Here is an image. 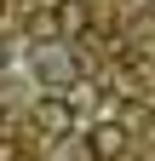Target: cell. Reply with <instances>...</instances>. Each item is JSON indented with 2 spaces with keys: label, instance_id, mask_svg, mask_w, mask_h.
<instances>
[{
  "label": "cell",
  "instance_id": "obj_1",
  "mask_svg": "<svg viewBox=\"0 0 155 161\" xmlns=\"http://www.w3.org/2000/svg\"><path fill=\"white\" fill-rule=\"evenodd\" d=\"M35 75H40V80H46L52 92L75 86V75H81V64H75L69 40H40V52H35Z\"/></svg>",
  "mask_w": 155,
  "mask_h": 161
},
{
  "label": "cell",
  "instance_id": "obj_2",
  "mask_svg": "<svg viewBox=\"0 0 155 161\" xmlns=\"http://www.w3.org/2000/svg\"><path fill=\"white\" fill-rule=\"evenodd\" d=\"M29 121H35L40 138H69V132H75V104H69L63 92H46V98H35Z\"/></svg>",
  "mask_w": 155,
  "mask_h": 161
},
{
  "label": "cell",
  "instance_id": "obj_3",
  "mask_svg": "<svg viewBox=\"0 0 155 161\" xmlns=\"http://www.w3.org/2000/svg\"><path fill=\"white\" fill-rule=\"evenodd\" d=\"M126 144H132V138H126L121 121H98V127L86 132V155H92V161H121Z\"/></svg>",
  "mask_w": 155,
  "mask_h": 161
},
{
  "label": "cell",
  "instance_id": "obj_4",
  "mask_svg": "<svg viewBox=\"0 0 155 161\" xmlns=\"http://www.w3.org/2000/svg\"><path fill=\"white\" fill-rule=\"evenodd\" d=\"M86 0H57V6H52V35L57 40H75V35H81L86 29Z\"/></svg>",
  "mask_w": 155,
  "mask_h": 161
},
{
  "label": "cell",
  "instance_id": "obj_5",
  "mask_svg": "<svg viewBox=\"0 0 155 161\" xmlns=\"http://www.w3.org/2000/svg\"><path fill=\"white\" fill-rule=\"evenodd\" d=\"M0 64H6V52H0Z\"/></svg>",
  "mask_w": 155,
  "mask_h": 161
}]
</instances>
